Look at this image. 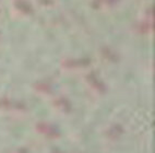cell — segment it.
Masks as SVG:
<instances>
[{
	"mask_svg": "<svg viewBox=\"0 0 155 153\" xmlns=\"http://www.w3.org/2000/svg\"><path fill=\"white\" fill-rule=\"evenodd\" d=\"M36 91L38 92H42V93H50L51 91V88L49 86V84L47 83H44V82H38V83H36L34 85Z\"/></svg>",
	"mask_w": 155,
	"mask_h": 153,
	"instance_id": "8",
	"label": "cell"
},
{
	"mask_svg": "<svg viewBox=\"0 0 155 153\" xmlns=\"http://www.w3.org/2000/svg\"><path fill=\"white\" fill-rule=\"evenodd\" d=\"M0 109L6 111H15V113H23L25 111L24 104L13 101L8 98H0Z\"/></svg>",
	"mask_w": 155,
	"mask_h": 153,
	"instance_id": "1",
	"label": "cell"
},
{
	"mask_svg": "<svg viewBox=\"0 0 155 153\" xmlns=\"http://www.w3.org/2000/svg\"><path fill=\"white\" fill-rule=\"evenodd\" d=\"M35 128L38 134L47 137V138H50V139H56V138L59 137L58 130H57L53 125L48 124V122H45V121L37 122Z\"/></svg>",
	"mask_w": 155,
	"mask_h": 153,
	"instance_id": "2",
	"label": "cell"
},
{
	"mask_svg": "<svg viewBox=\"0 0 155 153\" xmlns=\"http://www.w3.org/2000/svg\"><path fill=\"white\" fill-rule=\"evenodd\" d=\"M86 81H87V83L97 92H104L105 91V85L103 83V81L101 80L94 72H90L89 75H86Z\"/></svg>",
	"mask_w": 155,
	"mask_h": 153,
	"instance_id": "3",
	"label": "cell"
},
{
	"mask_svg": "<svg viewBox=\"0 0 155 153\" xmlns=\"http://www.w3.org/2000/svg\"><path fill=\"white\" fill-rule=\"evenodd\" d=\"M54 105L56 106V108L59 109V111H62V113H69L70 109H71V104H70V102L67 100L66 98H62V96L55 98Z\"/></svg>",
	"mask_w": 155,
	"mask_h": 153,
	"instance_id": "5",
	"label": "cell"
},
{
	"mask_svg": "<svg viewBox=\"0 0 155 153\" xmlns=\"http://www.w3.org/2000/svg\"><path fill=\"white\" fill-rule=\"evenodd\" d=\"M137 30L140 33H149V32H151L153 30L152 18H149V19L143 20V21H140L137 24Z\"/></svg>",
	"mask_w": 155,
	"mask_h": 153,
	"instance_id": "6",
	"label": "cell"
},
{
	"mask_svg": "<svg viewBox=\"0 0 155 153\" xmlns=\"http://www.w3.org/2000/svg\"><path fill=\"white\" fill-rule=\"evenodd\" d=\"M15 7L19 9L20 11L24 12V13H30V12L32 11V7H31L28 2L22 1V0H21V1H17V2H15Z\"/></svg>",
	"mask_w": 155,
	"mask_h": 153,
	"instance_id": "7",
	"label": "cell"
},
{
	"mask_svg": "<svg viewBox=\"0 0 155 153\" xmlns=\"http://www.w3.org/2000/svg\"><path fill=\"white\" fill-rule=\"evenodd\" d=\"M54 153H60V152H54Z\"/></svg>",
	"mask_w": 155,
	"mask_h": 153,
	"instance_id": "9",
	"label": "cell"
},
{
	"mask_svg": "<svg viewBox=\"0 0 155 153\" xmlns=\"http://www.w3.org/2000/svg\"><path fill=\"white\" fill-rule=\"evenodd\" d=\"M90 64L89 59H74V58H69L64 59L62 61V67L67 68V69H74V68H81L85 67L86 65Z\"/></svg>",
	"mask_w": 155,
	"mask_h": 153,
	"instance_id": "4",
	"label": "cell"
}]
</instances>
